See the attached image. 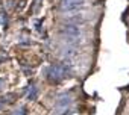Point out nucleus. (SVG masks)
Listing matches in <instances>:
<instances>
[{
  "label": "nucleus",
  "mask_w": 129,
  "mask_h": 115,
  "mask_svg": "<svg viewBox=\"0 0 129 115\" xmlns=\"http://www.w3.org/2000/svg\"><path fill=\"white\" fill-rule=\"evenodd\" d=\"M70 103H72V98H70V97H62V98L58 101V106L64 107V106H69Z\"/></svg>",
  "instance_id": "obj_5"
},
{
  "label": "nucleus",
  "mask_w": 129,
  "mask_h": 115,
  "mask_svg": "<svg viewBox=\"0 0 129 115\" xmlns=\"http://www.w3.org/2000/svg\"><path fill=\"white\" fill-rule=\"evenodd\" d=\"M61 32L69 38V41H73V39H76V38L81 36V27L76 26V24H67V26H64Z\"/></svg>",
  "instance_id": "obj_2"
},
{
  "label": "nucleus",
  "mask_w": 129,
  "mask_h": 115,
  "mask_svg": "<svg viewBox=\"0 0 129 115\" xmlns=\"http://www.w3.org/2000/svg\"><path fill=\"white\" fill-rule=\"evenodd\" d=\"M67 73H69L67 67H62V65H53V67H50V70H49V80L56 83V82H59L61 79L66 77Z\"/></svg>",
  "instance_id": "obj_1"
},
{
  "label": "nucleus",
  "mask_w": 129,
  "mask_h": 115,
  "mask_svg": "<svg viewBox=\"0 0 129 115\" xmlns=\"http://www.w3.org/2000/svg\"><path fill=\"white\" fill-rule=\"evenodd\" d=\"M82 21H85V15L84 14H75V15H70V17H67V23L69 24H79V23H82Z\"/></svg>",
  "instance_id": "obj_4"
},
{
  "label": "nucleus",
  "mask_w": 129,
  "mask_h": 115,
  "mask_svg": "<svg viewBox=\"0 0 129 115\" xmlns=\"http://www.w3.org/2000/svg\"><path fill=\"white\" fill-rule=\"evenodd\" d=\"M84 5V0H61L59 8L62 11H75Z\"/></svg>",
  "instance_id": "obj_3"
}]
</instances>
